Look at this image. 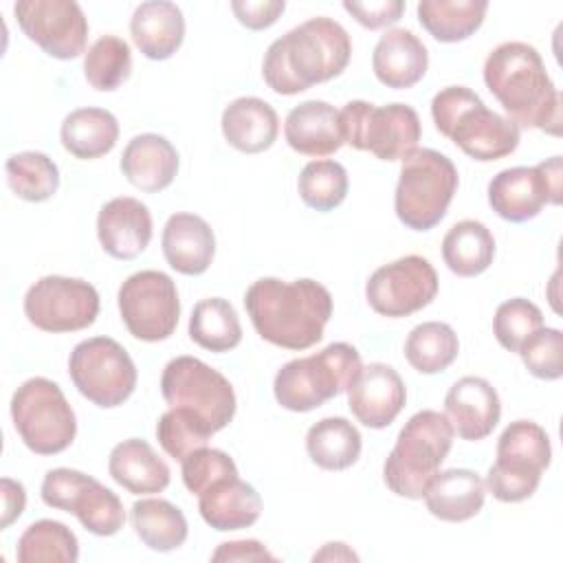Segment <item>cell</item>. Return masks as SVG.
I'll return each mask as SVG.
<instances>
[{
	"mask_svg": "<svg viewBox=\"0 0 563 563\" xmlns=\"http://www.w3.org/2000/svg\"><path fill=\"white\" fill-rule=\"evenodd\" d=\"M255 332L284 350H308L323 339L332 317V295L314 279L262 277L244 292Z\"/></svg>",
	"mask_w": 563,
	"mask_h": 563,
	"instance_id": "6da1fadb",
	"label": "cell"
},
{
	"mask_svg": "<svg viewBox=\"0 0 563 563\" xmlns=\"http://www.w3.org/2000/svg\"><path fill=\"white\" fill-rule=\"evenodd\" d=\"M484 84L517 128L561 134V95L539 51L526 42H504L484 62Z\"/></svg>",
	"mask_w": 563,
	"mask_h": 563,
	"instance_id": "7a4b0ae2",
	"label": "cell"
},
{
	"mask_svg": "<svg viewBox=\"0 0 563 563\" xmlns=\"http://www.w3.org/2000/svg\"><path fill=\"white\" fill-rule=\"evenodd\" d=\"M352 55L347 31L319 15L277 37L262 64L266 86L277 95H299L314 84L339 77Z\"/></svg>",
	"mask_w": 563,
	"mask_h": 563,
	"instance_id": "3957f363",
	"label": "cell"
},
{
	"mask_svg": "<svg viewBox=\"0 0 563 563\" xmlns=\"http://www.w3.org/2000/svg\"><path fill=\"white\" fill-rule=\"evenodd\" d=\"M431 117L440 134L479 163L499 161L519 145L521 130L484 106L466 86L442 88L431 101Z\"/></svg>",
	"mask_w": 563,
	"mask_h": 563,
	"instance_id": "277c9868",
	"label": "cell"
},
{
	"mask_svg": "<svg viewBox=\"0 0 563 563\" xmlns=\"http://www.w3.org/2000/svg\"><path fill=\"white\" fill-rule=\"evenodd\" d=\"M449 418L433 409L413 413L398 433V440L383 464L385 486L407 499H422L429 482L440 471L453 444Z\"/></svg>",
	"mask_w": 563,
	"mask_h": 563,
	"instance_id": "5b68a950",
	"label": "cell"
},
{
	"mask_svg": "<svg viewBox=\"0 0 563 563\" xmlns=\"http://www.w3.org/2000/svg\"><path fill=\"white\" fill-rule=\"evenodd\" d=\"M361 367V354L354 345L330 343L317 354L288 361L275 374V400L288 411H312L347 391Z\"/></svg>",
	"mask_w": 563,
	"mask_h": 563,
	"instance_id": "8992f818",
	"label": "cell"
},
{
	"mask_svg": "<svg viewBox=\"0 0 563 563\" xmlns=\"http://www.w3.org/2000/svg\"><path fill=\"white\" fill-rule=\"evenodd\" d=\"M457 169L438 150L416 147L402 158L394 194L398 220L413 231L433 229L444 216L457 191Z\"/></svg>",
	"mask_w": 563,
	"mask_h": 563,
	"instance_id": "52a82bcc",
	"label": "cell"
},
{
	"mask_svg": "<svg viewBox=\"0 0 563 563\" xmlns=\"http://www.w3.org/2000/svg\"><path fill=\"white\" fill-rule=\"evenodd\" d=\"M550 460L552 446L545 429L532 420H515L497 440V460L484 484L504 504L523 501L539 488Z\"/></svg>",
	"mask_w": 563,
	"mask_h": 563,
	"instance_id": "ba28073f",
	"label": "cell"
},
{
	"mask_svg": "<svg viewBox=\"0 0 563 563\" xmlns=\"http://www.w3.org/2000/svg\"><path fill=\"white\" fill-rule=\"evenodd\" d=\"M18 435L37 455L66 451L77 433V418L57 383L35 376L24 380L11 398Z\"/></svg>",
	"mask_w": 563,
	"mask_h": 563,
	"instance_id": "9c48e42d",
	"label": "cell"
},
{
	"mask_svg": "<svg viewBox=\"0 0 563 563\" xmlns=\"http://www.w3.org/2000/svg\"><path fill=\"white\" fill-rule=\"evenodd\" d=\"M339 117L343 141L380 161H402L422 136L420 117L407 103L374 106L356 99L347 101Z\"/></svg>",
	"mask_w": 563,
	"mask_h": 563,
	"instance_id": "30bf717a",
	"label": "cell"
},
{
	"mask_svg": "<svg viewBox=\"0 0 563 563\" xmlns=\"http://www.w3.org/2000/svg\"><path fill=\"white\" fill-rule=\"evenodd\" d=\"M68 374L77 391L103 409L123 405L136 387L134 361L110 336L77 343L68 358Z\"/></svg>",
	"mask_w": 563,
	"mask_h": 563,
	"instance_id": "8fae6325",
	"label": "cell"
},
{
	"mask_svg": "<svg viewBox=\"0 0 563 563\" xmlns=\"http://www.w3.org/2000/svg\"><path fill=\"white\" fill-rule=\"evenodd\" d=\"M161 394L169 407H185L198 413L213 433L224 429L235 416L231 383L196 356H176L165 365Z\"/></svg>",
	"mask_w": 563,
	"mask_h": 563,
	"instance_id": "7c38bea8",
	"label": "cell"
},
{
	"mask_svg": "<svg viewBox=\"0 0 563 563\" xmlns=\"http://www.w3.org/2000/svg\"><path fill=\"white\" fill-rule=\"evenodd\" d=\"M40 493L46 506L73 512L79 523L97 537H112L125 523L119 495L81 471L51 468L44 475Z\"/></svg>",
	"mask_w": 563,
	"mask_h": 563,
	"instance_id": "4fadbf2b",
	"label": "cell"
},
{
	"mask_svg": "<svg viewBox=\"0 0 563 563\" xmlns=\"http://www.w3.org/2000/svg\"><path fill=\"white\" fill-rule=\"evenodd\" d=\"M121 319L134 339L156 343L174 334L180 317L176 284L163 271L130 275L117 295Z\"/></svg>",
	"mask_w": 563,
	"mask_h": 563,
	"instance_id": "5bb4252c",
	"label": "cell"
},
{
	"mask_svg": "<svg viewBox=\"0 0 563 563\" xmlns=\"http://www.w3.org/2000/svg\"><path fill=\"white\" fill-rule=\"evenodd\" d=\"M24 314L37 330L77 332L95 323L99 292L84 279L46 275L26 290Z\"/></svg>",
	"mask_w": 563,
	"mask_h": 563,
	"instance_id": "9a60e30c",
	"label": "cell"
},
{
	"mask_svg": "<svg viewBox=\"0 0 563 563\" xmlns=\"http://www.w3.org/2000/svg\"><path fill=\"white\" fill-rule=\"evenodd\" d=\"M561 156L534 167H508L488 183V205L508 222H526L537 218L545 205H561Z\"/></svg>",
	"mask_w": 563,
	"mask_h": 563,
	"instance_id": "2e32d148",
	"label": "cell"
},
{
	"mask_svg": "<svg viewBox=\"0 0 563 563\" xmlns=\"http://www.w3.org/2000/svg\"><path fill=\"white\" fill-rule=\"evenodd\" d=\"M438 273L427 257L405 255L369 275L365 297L374 312L400 319L427 308L438 295Z\"/></svg>",
	"mask_w": 563,
	"mask_h": 563,
	"instance_id": "e0dca14e",
	"label": "cell"
},
{
	"mask_svg": "<svg viewBox=\"0 0 563 563\" xmlns=\"http://www.w3.org/2000/svg\"><path fill=\"white\" fill-rule=\"evenodd\" d=\"M13 13L22 33L55 59H75L86 51L88 20L73 0H20Z\"/></svg>",
	"mask_w": 563,
	"mask_h": 563,
	"instance_id": "ac0fdd59",
	"label": "cell"
},
{
	"mask_svg": "<svg viewBox=\"0 0 563 563\" xmlns=\"http://www.w3.org/2000/svg\"><path fill=\"white\" fill-rule=\"evenodd\" d=\"M407 389L400 374L385 363L361 367L354 383L347 387V407L352 416L369 427L385 429L402 411Z\"/></svg>",
	"mask_w": 563,
	"mask_h": 563,
	"instance_id": "d6986e66",
	"label": "cell"
},
{
	"mask_svg": "<svg viewBox=\"0 0 563 563\" xmlns=\"http://www.w3.org/2000/svg\"><path fill=\"white\" fill-rule=\"evenodd\" d=\"M444 416L453 433L462 440L477 442L493 433L501 416V402L495 387L482 376L455 380L444 396Z\"/></svg>",
	"mask_w": 563,
	"mask_h": 563,
	"instance_id": "ffe728a7",
	"label": "cell"
},
{
	"mask_svg": "<svg viewBox=\"0 0 563 563\" xmlns=\"http://www.w3.org/2000/svg\"><path fill=\"white\" fill-rule=\"evenodd\" d=\"M97 238L103 251L117 260L139 257L152 240L150 209L130 196L112 198L97 216Z\"/></svg>",
	"mask_w": 563,
	"mask_h": 563,
	"instance_id": "44dd1931",
	"label": "cell"
},
{
	"mask_svg": "<svg viewBox=\"0 0 563 563\" xmlns=\"http://www.w3.org/2000/svg\"><path fill=\"white\" fill-rule=\"evenodd\" d=\"M286 143L303 156H330L341 150V117L328 101L310 99L295 106L284 123Z\"/></svg>",
	"mask_w": 563,
	"mask_h": 563,
	"instance_id": "7402d4cb",
	"label": "cell"
},
{
	"mask_svg": "<svg viewBox=\"0 0 563 563\" xmlns=\"http://www.w3.org/2000/svg\"><path fill=\"white\" fill-rule=\"evenodd\" d=\"M161 244L167 264L183 275H202L216 255L213 229L196 213L169 216Z\"/></svg>",
	"mask_w": 563,
	"mask_h": 563,
	"instance_id": "603a6c76",
	"label": "cell"
},
{
	"mask_svg": "<svg viewBox=\"0 0 563 563\" xmlns=\"http://www.w3.org/2000/svg\"><path fill=\"white\" fill-rule=\"evenodd\" d=\"M198 512L218 532L253 526L262 515L260 493L238 475L213 482L198 495Z\"/></svg>",
	"mask_w": 563,
	"mask_h": 563,
	"instance_id": "cb8c5ba5",
	"label": "cell"
},
{
	"mask_svg": "<svg viewBox=\"0 0 563 563\" xmlns=\"http://www.w3.org/2000/svg\"><path fill=\"white\" fill-rule=\"evenodd\" d=\"M429 66L427 46L409 29H389L374 46L372 68L376 79L394 90L416 86Z\"/></svg>",
	"mask_w": 563,
	"mask_h": 563,
	"instance_id": "d4e9b609",
	"label": "cell"
},
{
	"mask_svg": "<svg viewBox=\"0 0 563 563\" xmlns=\"http://www.w3.org/2000/svg\"><path fill=\"white\" fill-rule=\"evenodd\" d=\"M121 172L141 191H163L178 174V152L161 134H139L121 154Z\"/></svg>",
	"mask_w": 563,
	"mask_h": 563,
	"instance_id": "484cf974",
	"label": "cell"
},
{
	"mask_svg": "<svg viewBox=\"0 0 563 563\" xmlns=\"http://www.w3.org/2000/svg\"><path fill=\"white\" fill-rule=\"evenodd\" d=\"M427 510L440 521L460 523L475 517L486 499L484 479L468 468L438 471L424 490Z\"/></svg>",
	"mask_w": 563,
	"mask_h": 563,
	"instance_id": "4316f807",
	"label": "cell"
},
{
	"mask_svg": "<svg viewBox=\"0 0 563 563\" xmlns=\"http://www.w3.org/2000/svg\"><path fill=\"white\" fill-rule=\"evenodd\" d=\"M130 35L147 59H169L185 40L183 11L167 0L141 2L132 13Z\"/></svg>",
	"mask_w": 563,
	"mask_h": 563,
	"instance_id": "83f0119b",
	"label": "cell"
},
{
	"mask_svg": "<svg viewBox=\"0 0 563 563\" xmlns=\"http://www.w3.org/2000/svg\"><path fill=\"white\" fill-rule=\"evenodd\" d=\"M222 134L231 147L244 154L268 150L279 134V119L271 103L257 97H238L222 112Z\"/></svg>",
	"mask_w": 563,
	"mask_h": 563,
	"instance_id": "f1b7e54d",
	"label": "cell"
},
{
	"mask_svg": "<svg viewBox=\"0 0 563 563\" xmlns=\"http://www.w3.org/2000/svg\"><path fill=\"white\" fill-rule=\"evenodd\" d=\"M110 477L132 495L161 493L169 484V466L156 451L139 438L119 442L108 460Z\"/></svg>",
	"mask_w": 563,
	"mask_h": 563,
	"instance_id": "f546056e",
	"label": "cell"
},
{
	"mask_svg": "<svg viewBox=\"0 0 563 563\" xmlns=\"http://www.w3.org/2000/svg\"><path fill=\"white\" fill-rule=\"evenodd\" d=\"M59 139L66 152L75 158L92 161L108 154L119 139V121L103 108L73 110L59 130Z\"/></svg>",
	"mask_w": 563,
	"mask_h": 563,
	"instance_id": "4dcf8cb0",
	"label": "cell"
},
{
	"mask_svg": "<svg viewBox=\"0 0 563 563\" xmlns=\"http://www.w3.org/2000/svg\"><path fill=\"white\" fill-rule=\"evenodd\" d=\"M486 0H422L418 22L438 42L451 44L471 37L484 22Z\"/></svg>",
	"mask_w": 563,
	"mask_h": 563,
	"instance_id": "1f68e13d",
	"label": "cell"
},
{
	"mask_svg": "<svg viewBox=\"0 0 563 563\" xmlns=\"http://www.w3.org/2000/svg\"><path fill=\"white\" fill-rule=\"evenodd\" d=\"M495 257V238L479 220L455 222L442 240V260L451 273L475 277L484 273Z\"/></svg>",
	"mask_w": 563,
	"mask_h": 563,
	"instance_id": "d6a6232c",
	"label": "cell"
},
{
	"mask_svg": "<svg viewBox=\"0 0 563 563\" xmlns=\"http://www.w3.org/2000/svg\"><path fill=\"white\" fill-rule=\"evenodd\" d=\"M361 433L345 418H323L308 429V457L325 471H345L361 455Z\"/></svg>",
	"mask_w": 563,
	"mask_h": 563,
	"instance_id": "836d02e7",
	"label": "cell"
},
{
	"mask_svg": "<svg viewBox=\"0 0 563 563\" xmlns=\"http://www.w3.org/2000/svg\"><path fill=\"white\" fill-rule=\"evenodd\" d=\"M130 521L136 537L156 552H169L185 543L187 519L178 506L167 499H139L132 504Z\"/></svg>",
	"mask_w": 563,
	"mask_h": 563,
	"instance_id": "e575fe53",
	"label": "cell"
},
{
	"mask_svg": "<svg viewBox=\"0 0 563 563\" xmlns=\"http://www.w3.org/2000/svg\"><path fill=\"white\" fill-rule=\"evenodd\" d=\"M189 336L209 352H229L242 341V325L235 308L222 297H209L194 306Z\"/></svg>",
	"mask_w": 563,
	"mask_h": 563,
	"instance_id": "d590c367",
	"label": "cell"
},
{
	"mask_svg": "<svg viewBox=\"0 0 563 563\" xmlns=\"http://www.w3.org/2000/svg\"><path fill=\"white\" fill-rule=\"evenodd\" d=\"M460 354L455 330L442 321L416 325L405 341V358L420 374L444 372Z\"/></svg>",
	"mask_w": 563,
	"mask_h": 563,
	"instance_id": "8d00e7d4",
	"label": "cell"
},
{
	"mask_svg": "<svg viewBox=\"0 0 563 563\" xmlns=\"http://www.w3.org/2000/svg\"><path fill=\"white\" fill-rule=\"evenodd\" d=\"M15 556L20 563H75L79 559V543L75 532L62 521L40 519L18 539Z\"/></svg>",
	"mask_w": 563,
	"mask_h": 563,
	"instance_id": "74e56055",
	"label": "cell"
},
{
	"mask_svg": "<svg viewBox=\"0 0 563 563\" xmlns=\"http://www.w3.org/2000/svg\"><path fill=\"white\" fill-rule=\"evenodd\" d=\"M9 189L26 202H44L59 187V169L44 152H20L7 158Z\"/></svg>",
	"mask_w": 563,
	"mask_h": 563,
	"instance_id": "f35d334b",
	"label": "cell"
},
{
	"mask_svg": "<svg viewBox=\"0 0 563 563\" xmlns=\"http://www.w3.org/2000/svg\"><path fill=\"white\" fill-rule=\"evenodd\" d=\"M132 73V55L125 40L117 35L99 37L84 57L86 81L101 92L117 90Z\"/></svg>",
	"mask_w": 563,
	"mask_h": 563,
	"instance_id": "ab89813d",
	"label": "cell"
},
{
	"mask_svg": "<svg viewBox=\"0 0 563 563\" xmlns=\"http://www.w3.org/2000/svg\"><path fill=\"white\" fill-rule=\"evenodd\" d=\"M347 172L336 161H310L297 180L301 200L317 211L336 209L347 196Z\"/></svg>",
	"mask_w": 563,
	"mask_h": 563,
	"instance_id": "60d3db41",
	"label": "cell"
},
{
	"mask_svg": "<svg viewBox=\"0 0 563 563\" xmlns=\"http://www.w3.org/2000/svg\"><path fill=\"white\" fill-rule=\"evenodd\" d=\"M211 435V427L185 407H169L156 422V438L163 451L180 462L196 449L207 446Z\"/></svg>",
	"mask_w": 563,
	"mask_h": 563,
	"instance_id": "b9f144b4",
	"label": "cell"
},
{
	"mask_svg": "<svg viewBox=\"0 0 563 563\" xmlns=\"http://www.w3.org/2000/svg\"><path fill=\"white\" fill-rule=\"evenodd\" d=\"M539 328H543V314L539 306L523 297H515L499 303L493 319L495 339L508 352H519L521 343Z\"/></svg>",
	"mask_w": 563,
	"mask_h": 563,
	"instance_id": "7bdbcfd3",
	"label": "cell"
},
{
	"mask_svg": "<svg viewBox=\"0 0 563 563\" xmlns=\"http://www.w3.org/2000/svg\"><path fill=\"white\" fill-rule=\"evenodd\" d=\"M517 354L526 369L541 380L563 376V332L556 328H539L521 343Z\"/></svg>",
	"mask_w": 563,
	"mask_h": 563,
	"instance_id": "ee69618b",
	"label": "cell"
},
{
	"mask_svg": "<svg viewBox=\"0 0 563 563\" xmlns=\"http://www.w3.org/2000/svg\"><path fill=\"white\" fill-rule=\"evenodd\" d=\"M238 475L235 462L220 449H196L183 460V484L189 493L200 495L213 482Z\"/></svg>",
	"mask_w": 563,
	"mask_h": 563,
	"instance_id": "f6af8a7d",
	"label": "cell"
},
{
	"mask_svg": "<svg viewBox=\"0 0 563 563\" xmlns=\"http://www.w3.org/2000/svg\"><path fill=\"white\" fill-rule=\"evenodd\" d=\"M343 9L365 29H383L400 20L405 11L402 0H376V2H343Z\"/></svg>",
	"mask_w": 563,
	"mask_h": 563,
	"instance_id": "bcb514c9",
	"label": "cell"
},
{
	"mask_svg": "<svg viewBox=\"0 0 563 563\" xmlns=\"http://www.w3.org/2000/svg\"><path fill=\"white\" fill-rule=\"evenodd\" d=\"M286 2L284 0H233L231 11L235 13L238 22L251 31L268 29L277 22V18L284 13Z\"/></svg>",
	"mask_w": 563,
	"mask_h": 563,
	"instance_id": "7dc6e473",
	"label": "cell"
},
{
	"mask_svg": "<svg viewBox=\"0 0 563 563\" xmlns=\"http://www.w3.org/2000/svg\"><path fill=\"white\" fill-rule=\"evenodd\" d=\"M211 561H275V556L255 539L220 543Z\"/></svg>",
	"mask_w": 563,
	"mask_h": 563,
	"instance_id": "c3c4849f",
	"label": "cell"
},
{
	"mask_svg": "<svg viewBox=\"0 0 563 563\" xmlns=\"http://www.w3.org/2000/svg\"><path fill=\"white\" fill-rule=\"evenodd\" d=\"M0 493H2V517H0V528H9L26 506V493L24 486L11 477L0 479Z\"/></svg>",
	"mask_w": 563,
	"mask_h": 563,
	"instance_id": "681fc988",
	"label": "cell"
},
{
	"mask_svg": "<svg viewBox=\"0 0 563 563\" xmlns=\"http://www.w3.org/2000/svg\"><path fill=\"white\" fill-rule=\"evenodd\" d=\"M358 561V556L345 545V543H325L323 550H319L312 561Z\"/></svg>",
	"mask_w": 563,
	"mask_h": 563,
	"instance_id": "f907efd6",
	"label": "cell"
}]
</instances>
